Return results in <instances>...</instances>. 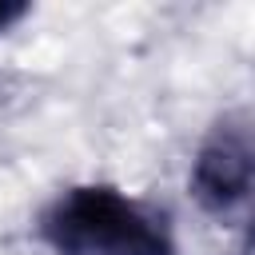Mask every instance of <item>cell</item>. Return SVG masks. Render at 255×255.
Returning a JSON list of instances; mask_svg holds the SVG:
<instances>
[{"mask_svg":"<svg viewBox=\"0 0 255 255\" xmlns=\"http://www.w3.org/2000/svg\"><path fill=\"white\" fill-rule=\"evenodd\" d=\"M52 255H179L171 215L112 183L60 191L36 223Z\"/></svg>","mask_w":255,"mask_h":255,"instance_id":"1","label":"cell"},{"mask_svg":"<svg viewBox=\"0 0 255 255\" xmlns=\"http://www.w3.org/2000/svg\"><path fill=\"white\" fill-rule=\"evenodd\" d=\"M32 8L24 4V0H0V32H8V28H16L24 16H28Z\"/></svg>","mask_w":255,"mask_h":255,"instance_id":"3","label":"cell"},{"mask_svg":"<svg viewBox=\"0 0 255 255\" xmlns=\"http://www.w3.org/2000/svg\"><path fill=\"white\" fill-rule=\"evenodd\" d=\"M187 187L199 211L219 223H235L247 215L255 191V143L243 116H223L203 135L187 171Z\"/></svg>","mask_w":255,"mask_h":255,"instance_id":"2","label":"cell"}]
</instances>
